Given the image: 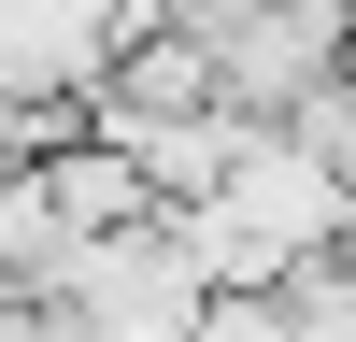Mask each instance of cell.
I'll return each mask as SVG.
<instances>
[{
	"instance_id": "1",
	"label": "cell",
	"mask_w": 356,
	"mask_h": 342,
	"mask_svg": "<svg viewBox=\"0 0 356 342\" xmlns=\"http://www.w3.org/2000/svg\"><path fill=\"white\" fill-rule=\"evenodd\" d=\"M43 285H57V300H72L100 342H200V300H214V271L186 256V228H171V214H129V228H72Z\"/></svg>"
},
{
	"instance_id": "3",
	"label": "cell",
	"mask_w": 356,
	"mask_h": 342,
	"mask_svg": "<svg viewBox=\"0 0 356 342\" xmlns=\"http://www.w3.org/2000/svg\"><path fill=\"white\" fill-rule=\"evenodd\" d=\"M200 342H314V328H300L285 285H214V300H200Z\"/></svg>"
},
{
	"instance_id": "2",
	"label": "cell",
	"mask_w": 356,
	"mask_h": 342,
	"mask_svg": "<svg viewBox=\"0 0 356 342\" xmlns=\"http://www.w3.org/2000/svg\"><path fill=\"white\" fill-rule=\"evenodd\" d=\"M214 28V72L243 114H300L328 72H356V0H186Z\"/></svg>"
},
{
	"instance_id": "4",
	"label": "cell",
	"mask_w": 356,
	"mask_h": 342,
	"mask_svg": "<svg viewBox=\"0 0 356 342\" xmlns=\"http://www.w3.org/2000/svg\"><path fill=\"white\" fill-rule=\"evenodd\" d=\"M342 256H356V214H342Z\"/></svg>"
}]
</instances>
